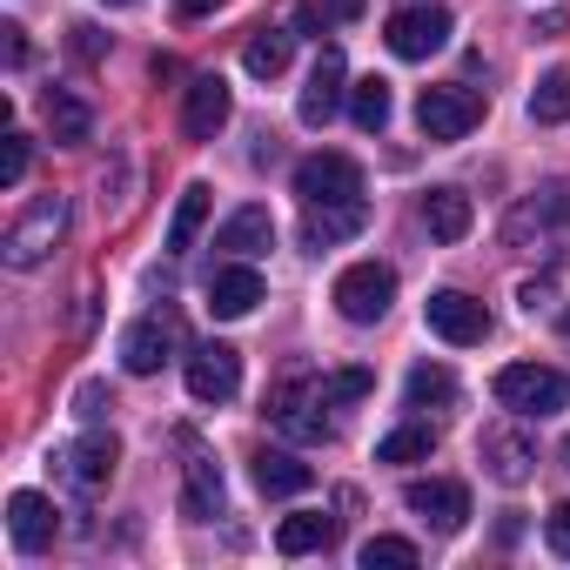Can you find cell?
I'll list each match as a JSON object with an SVG mask.
<instances>
[{"instance_id":"obj_1","label":"cell","mask_w":570,"mask_h":570,"mask_svg":"<svg viewBox=\"0 0 570 570\" xmlns=\"http://www.w3.org/2000/svg\"><path fill=\"white\" fill-rule=\"evenodd\" d=\"M61 235H68V195H35V202L14 215L0 255H8V268H41V262L61 248Z\"/></svg>"},{"instance_id":"obj_2","label":"cell","mask_w":570,"mask_h":570,"mask_svg":"<svg viewBox=\"0 0 570 570\" xmlns=\"http://www.w3.org/2000/svg\"><path fill=\"white\" fill-rule=\"evenodd\" d=\"M490 390H497V403L517 410V416H557V410H570V376H557V370H543V363H503Z\"/></svg>"},{"instance_id":"obj_3","label":"cell","mask_w":570,"mask_h":570,"mask_svg":"<svg viewBox=\"0 0 570 570\" xmlns=\"http://www.w3.org/2000/svg\"><path fill=\"white\" fill-rule=\"evenodd\" d=\"M390 303H396V268L390 262H350L336 275V309L350 323H383Z\"/></svg>"},{"instance_id":"obj_4","label":"cell","mask_w":570,"mask_h":570,"mask_svg":"<svg viewBox=\"0 0 570 570\" xmlns=\"http://www.w3.org/2000/svg\"><path fill=\"white\" fill-rule=\"evenodd\" d=\"M483 121V95L476 88H423L416 95V128L430 135V141H463L470 128Z\"/></svg>"},{"instance_id":"obj_5","label":"cell","mask_w":570,"mask_h":570,"mask_svg":"<svg viewBox=\"0 0 570 570\" xmlns=\"http://www.w3.org/2000/svg\"><path fill=\"white\" fill-rule=\"evenodd\" d=\"M296 195L309 202V208H336V202H363V168L350 161V155H309L303 168H296Z\"/></svg>"},{"instance_id":"obj_6","label":"cell","mask_w":570,"mask_h":570,"mask_svg":"<svg viewBox=\"0 0 570 570\" xmlns=\"http://www.w3.org/2000/svg\"><path fill=\"white\" fill-rule=\"evenodd\" d=\"M316 410H330V403H323V383L309 390V376H289V383L268 396L275 430H289L296 443H330V416H316Z\"/></svg>"},{"instance_id":"obj_7","label":"cell","mask_w":570,"mask_h":570,"mask_svg":"<svg viewBox=\"0 0 570 570\" xmlns=\"http://www.w3.org/2000/svg\"><path fill=\"white\" fill-rule=\"evenodd\" d=\"M383 41H390L396 61H430L450 41V8H403V14H390Z\"/></svg>"},{"instance_id":"obj_8","label":"cell","mask_w":570,"mask_h":570,"mask_svg":"<svg viewBox=\"0 0 570 570\" xmlns=\"http://www.w3.org/2000/svg\"><path fill=\"white\" fill-rule=\"evenodd\" d=\"M175 350H181V323H175L168 309L141 316V323L121 336V363H128V376H155L161 363H175Z\"/></svg>"},{"instance_id":"obj_9","label":"cell","mask_w":570,"mask_h":570,"mask_svg":"<svg viewBox=\"0 0 570 570\" xmlns=\"http://www.w3.org/2000/svg\"><path fill=\"white\" fill-rule=\"evenodd\" d=\"M423 316H430V330H436L443 343H456V350H470V343L490 336V309H483L476 296H463V289H436V296L423 303Z\"/></svg>"},{"instance_id":"obj_10","label":"cell","mask_w":570,"mask_h":570,"mask_svg":"<svg viewBox=\"0 0 570 570\" xmlns=\"http://www.w3.org/2000/svg\"><path fill=\"white\" fill-rule=\"evenodd\" d=\"M242 390V356L228 343H202L188 350V396L195 403H228Z\"/></svg>"},{"instance_id":"obj_11","label":"cell","mask_w":570,"mask_h":570,"mask_svg":"<svg viewBox=\"0 0 570 570\" xmlns=\"http://www.w3.org/2000/svg\"><path fill=\"white\" fill-rule=\"evenodd\" d=\"M403 503H410V517H423L430 530H463V517H470V490L450 483V476H416V483L403 490Z\"/></svg>"},{"instance_id":"obj_12","label":"cell","mask_w":570,"mask_h":570,"mask_svg":"<svg viewBox=\"0 0 570 570\" xmlns=\"http://www.w3.org/2000/svg\"><path fill=\"white\" fill-rule=\"evenodd\" d=\"M228 115H235L228 81H222V75H202V81L188 88V101H181V135H188V141H215V135L228 128Z\"/></svg>"},{"instance_id":"obj_13","label":"cell","mask_w":570,"mask_h":570,"mask_svg":"<svg viewBox=\"0 0 570 570\" xmlns=\"http://www.w3.org/2000/svg\"><path fill=\"white\" fill-rule=\"evenodd\" d=\"M61 463H68V483H75L81 497H101V490L115 483V463H121V443H115L108 430H95V436H81V443H75L68 456H61Z\"/></svg>"},{"instance_id":"obj_14","label":"cell","mask_w":570,"mask_h":570,"mask_svg":"<svg viewBox=\"0 0 570 570\" xmlns=\"http://www.w3.org/2000/svg\"><path fill=\"white\" fill-rule=\"evenodd\" d=\"M55 530H61V510L41 497V490H14L8 497V537H14V550H48L55 543Z\"/></svg>"},{"instance_id":"obj_15","label":"cell","mask_w":570,"mask_h":570,"mask_svg":"<svg viewBox=\"0 0 570 570\" xmlns=\"http://www.w3.org/2000/svg\"><path fill=\"white\" fill-rule=\"evenodd\" d=\"M255 303H262V275L248 262H228V268L208 275V316L215 323H242Z\"/></svg>"},{"instance_id":"obj_16","label":"cell","mask_w":570,"mask_h":570,"mask_svg":"<svg viewBox=\"0 0 570 570\" xmlns=\"http://www.w3.org/2000/svg\"><path fill=\"white\" fill-rule=\"evenodd\" d=\"M343 95H350L343 55H336V48H323L316 75H309V88H303V101H296V115H303L309 128H330V121H336V108H343Z\"/></svg>"},{"instance_id":"obj_17","label":"cell","mask_w":570,"mask_h":570,"mask_svg":"<svg viewBox=\"0 0 570 570\" xmlns=\"http://www.w3.org/2000/svg\"><path fill=\"white\" fill-rule=\"evenodd\" d=\"M41 115H48V135H55L61 148H81V141L95 135V108H88L75 88H48V95H41Z\"/></svg>"},{"instance_id":"obj_18","label":"cell","mask_w":570,"mask_h":570,"mask_svg":"<svg viewBox=\"0 0 570 570\" xmlns=\"http://www.w3.org/2000/svg\"><path fill=\"white\" fill-rule=\"evenodd\" d=\"M363 222H370V202H336V208H309V222H303V248H336V242H350V235H363Z\"/></svg>"},{"instance_id":"obj_19","label":"cell","mask_w":570,"mask_h":570,"mask_svg":"<svg viewBox=\"0 0 570 570\" xmlns=\"http://www.w3.org/2000/svg\"><path fill=\"white\" fill-rule=\"evenodd\" d=\"M483 463L497 483H523L537 470V443L523 430H483Z\"/></svg>"},{"instance_id":"obj_20","label":"cell","mask_w":570,"mask_h":570,"mask_svg":"<svg viewBox=\"0 0 570 570\" xmlns=\"http://www.w3.org/2000/svg\"><path fill=\"white\" fill-rule=\"evenodd\" d=\"M222 463L215 456H188V470H181V517H195V523H208V517H222Z\"/></svg>"},{"instance_id":"obj_21","label":"cell","mask_w":570,"mask_h":570,"mask_svg":"<svg viewBox=\"0 0 570 570\" xmlns=\"http://www.w3.org/2000/svg\"><path fill=\"white\" fill-rule=\"evenodd\" d=\"M543 228H570V188H543L537 202H523V208H510V222H503V235L523 248L530 235H543Z\"/></svg>"},{"instance_id":"obj_22","label":"cell","mask_w":570,"mask_h":570,"mask_svg":"<svg viewBox=\"0 0 570 570\" xmlns=\"http://www.w3.org/2000/svg\"><path fill=\"white\" fill-rule=\"evenodd\" d=\"M309 483H316V470L303 456H289V450H255V490L262 497H303Z\"/></svg>"},{"instance_id":"obj_23","label":"cell","mask_w":570,"mask_h":570,"mask_svg":"<svg viewBox=\"0 0 570 570\" xmlns=\"http://www.w3.org/2000/svg\"><path fill=\"white\" fill-rule=\"evenodd\" d=\"M275 242V215L262 208V202H242L228 222H222V235H215V248H228V255H262Z\"/></svg>"},{"instance_id":"obj_24","label":"cell","mask_w":570,"mask_h":570,"mask_svg":"<svg viewBox=\"0 0 570 570\" xmlns=\"http://www.w3.org/2000/svg\"><path fill=\"white\" fill-rule=\"evenodd\" d=\"M470 222H476V208H470L463 188H430V195H423V228H430L436 242H463Z\"/></svg>"},{"instance_id":"obj_25","label":"cell","mask_w":570,"mask_h":570,"mask_svg":"<svg viewBox=\"0 0 570 570\" xmlns=\"http://www.w3.org/2000/svg\"><path fill=\"white\" fill-rule=\"evenodd\" d=\"M330 543H336V517H323V510L282 517V530H275V550L282 557H309V550H330Z\"/></svg>"},{"instance_id":"obj_26","label":"cell","mask_w":570,"mask_h":570,"mask_svg":"<svg viewBox=\"0 0 570 570\" xmlns=\"http://www.w3.org/2000/svg\"><path fill=\"white\" fill-rule=\"evenodd\" d=\"M202 222H208V188H202V181H188V188H181V202H175V222H168V255H188V248H195V235H202Z\"/></svg>"},{"instance_id":"obj_27","label":"cell","mask_w":570,"mask_h":570,"mask_svg":"<svg viewBox=\"0 0 570 570\" xmlns=\"http://www.w3.org/2000/svg\"><path fill=\"white\" fill-rule=\"evenodd\" d=\"M289 41H296V35H282V28H255L248 48H242L248 75H255V81H275L282 68H289Z\"/></svg>"},{"instance_id":"obj_28","label":"cell","mask_w":570,"mask_h":570,"mask_svg":"<svg viewBox=\"0 0 570 570\" xmlns=\"http://www.w3.org/2000/svg\"><path fill=\"white\" fill-rule=\"evenodd\" d=\"M350 121H356L363 135H383V128H390V81H383V75H370V81L350 88Z\"/></svg>"},{"instance_id":"obj_29","label":"cell","mask_w":570,"mask_h":570,"mask_svg":"<svg viewBox=\"0 0 570 570\" xmlns=\"http://www.w3.org/2000/svg\"><path fill=\"white\" fill-rule=\"evenodd\" d=\"M403 396H410V410L450 403V396H456V376H450L443 363H416V370H410V383H403Z\"/></svg>"},{"instance_id":"obj_30","label":"cell","mask_w":570,"mask_h":570,"mask_svg":"<svg viewBox=\"0 0 570 570\" xmlns=\"http://www.w3.org/2000/svg\"><path fill=\"white\" fill-rule=\"evenodd\" d=\"M436 450V430L430 423H403V430H390L383 443H376V463H416V456H430Z\"/></svg>"},{"instance_id":"obj_31","label":"cell","mask_w":570,"mask_h":570,"mask_svg":"<svg viewBox=\"0 0 570 570\" xmlns=\"http://www.w3.org/2000/svg\"><path fill=\"white\" fill-rule=\"evenodd\" d=\"M530 121H570V68H550L530 88Z\"/></svg>"},{"instance_id":"obj_32","label":"cell","mask_w":570,"mask_h":570,"mask_svg":"<svg viewBox=\"0 0 570 570\" xmlns=\"http://www.w3.org/2000/svg\"><path fill=\"white\" fill-rule=\"evenodd\" d=\"M370 390H376L370 370H336V376H323V403H363Z\"/></svg>"},{"instance_id":"obj_33","label":"cell","mask_w":570,"mask_h":570,"mask_svg":"<svg viewBox=\"0 0 570 570\" xmlns=\"http://www.w3.org/2000/svg\"><path fill=\"white\" fill-rule=\"evenodd\" d=\"M356 557H363L370 570H376V563H396V570H410V563H416V543H410V537H370Z\"/></svg>"},{"instance_id":"obj_34","label":"cell","mask_w":570,"mask_h":570,"mask_svg":"<svg viewBox=\"0 0 570 570\" xmlns=\"http://www.w3.org/2000/svg\"><path fill=\"white\" fill-rule=\"evenodd\" d=\"M28 161H35V141H28V135H8V148H0V181L14 188V181L28 175Z\"/></svg>"},{"instance_id":"obj_35","label":"cell","mask_w":570,"mask_h":570,"mask_svg":"<svg viewBox=\"0 0 570 570\" xmlns=\"http://www.w3.org/2000/svg\"><path fill=\"white\" fill-rule=\"evenodd\" d=\"M543 530H550V550H557V557H570V503H557Z\"/></svg>"},{"instance_id":"obj_36","label":"cell","mask_w":570,"mask_h":570,"mask_svg":"<svg viewBox=\"0 0 570 570\" xmlns=\"http://www.w3.org/2000/svg\"><path fill=\"white\" fill-rule=\"evenodd\" d=\"M101 403H108V390H101V383H81V396H75V416H101Z\"/></svg>"},{"instance_id":"obj_37","label":"cell","mask_w":570,"mask_h":570,"mask_svg":"<svg viewBox=\"0 0 570 570\" xmlns=\"http://www.w3.org/2000/svg\"><path fill=\"white\" fill-rule=\"evenodd\" d=\"M0 35H8V68H21L28 61V28H0Z\"/></svg>"},{"instance_id":"obj_38","label":"cell","mask_w":570,"mask_h":570,"mask_svg":"<svg viewBox=\"0 0 570 570\" xmlns=\"http://www.w3.org/2000/svg\"><path fill=\"white\" fill-rule=\"evenodd\" d=\"M289 28H303V35L323 41V14H316V8H289Z\"/></svg>"},{"instance_id":"obj_39","label":"cell","mask_w":570,"mask_h":570,"mask_svg":"<svg viewBox=\"0 0 570 570\" xmlns=\"http://www.w3.org/2000/svg\"><path fill=\"white\" fill-rule=\"evenodd\" d=\"M75 55H81V61H101V35H95V28H75Z\"/></svg>"},{"instance_id":"obj_40","label":"cell","mask_w":570,"mask_h":570,"mask_svg":"<svg viewBox=\"0 0 570 570\" xmlns=\"http://www.w3.org/2000/svg\"><path fill=\"white\" fill-rule=\"evenodd\" d=\"M543 303H550V275H543V282H523V309H530V316H537V309H543Z\"/></svg>"},{"instance_id":"obj_41","label":"cell","mask_w":570,"mask_h":570,"mask_svg":"<svg viewBox=\"0 0 570 570\" xmlns=\"http://www.w3.org/2000/svg\"><path fill=\"white\" fill-rule=\"evenodd\" d=\"M215 8H222V0H175L181 21H202V14H215Z\"/></svg>"},{"instance_id":"obj_42","label":"cell","mask_w":570,"mask_h":570,"mask_svg":"<svg viewBox=\"0 0 570 570\" xmlns=\"http://www.w3.org/2000/svg\"><path fill=\"white\" fill-rule=\"evenodd\" d=\"M330 8H336L343 21H363V8H370V0H330Z\"/></svg>"},{"instance_id":"obj_43","label":"cell","mask_w":570,"mask_h":570,"mask_svg":"<svg viewBox=\"0 0 570 570\" xmlns=\"http://www.w3.org/2000/svg\"><path fill=\"white\" fill-rule=\"evenodd\" d=\"M563 336H570V309H563Z\"/></svg>"},{"instance_id":"obj_44","label":"cell","mask_w":570,"mask_h":570,"mask_svg":"<svg viewBox=\"0 0 570 570\" xmlns=\"http://www.w3.org/2000/svg\"><path fill=\"white\" fill-rule=\"evenodd\" d=\"M108 8H128V0H108Z\"/></svg>"},{"instance_id":"obj_45","label":"cell","mask_w":570,"mask_h":570,"mask_svg":"<svg viewBox=\"0 0 570 570\" xmlns=\"http://www.w3.org/2000/svg\"><path fill=\"white\" fill-rule=\"evenodd\" d=\"M563 456H570V443H563Z\"/></svg>"}]
</instances>
